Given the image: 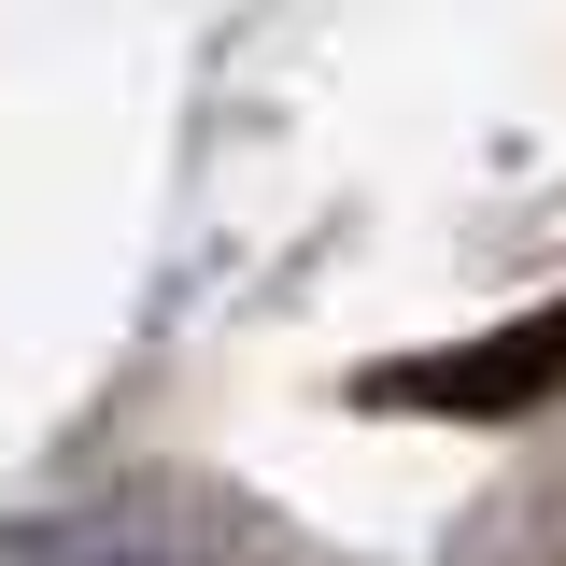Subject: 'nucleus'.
I'll list each match as a JSON object with an SVG mask.
<instances>
[{
	"mask_svg": "<svg viewBox=\"0 0 566 566\" xmlns=\"http://www.w3.org/2000/svg\"><path fill=\"white\" fill-rule=\"evenodd\" d=\"M354 397H368V411H439V424L538 411V397H566V297H538V312H510V326H482V340H453V354H397V368H368Z\"/></svg>",
	"mask_w": 566,
	"mask_h": 566,
	"instance_id": "f257e3e1",
	"label": "nucleus"
},
{
	"mask_svg": "<svg viewBox=\"0 0 566 566\" xmlns=\"http://www.w3.org/2000/svg\"><path fill=\"white\" fill-rule=\"evenodd\" d=\"M14 566H255L227 524H199V510H170V495H114V510H71V524H43Z\"/></svg>",
	"mask_w": 566,
	"mask_h": 566,
	"instance_id": "f03ea898",
	"label": "nucleus"
}]
</instances>
